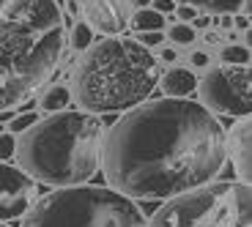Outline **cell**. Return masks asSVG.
<instances>
[{"label":"cell","instance_id":"1","mask_svg":"<svg viewBox=\"0 0 252 227\" xmlns=\"http://www.w3.org/2000/svg\"><path fill=\"white\" fill-rule=\"evenodd\" d=\"M225 129L200 101L164 96L129 107L104 132L110 189L132 200H167L214 181L225 167Z\"/></svg>","mask_w":252,"mask_h":227},{"label":"cell","instance_id":"2","mask_svg":"<svg viewBox=\"0 0 252 227\" xmlns=\"http://www.w3.org/2000/svg\"><path fill=\"white\" fill-rule=\"evenodd\" d=\"M63 47L55 0H0V110L31 99L58 69Z\"/></svg>","mask_w":252,"mask_h":227},{"label":"cell","instance_id":"3","mask_svg":"<svg viewBox=\"0 0 252 227\" xmlns=\"http://www.w3.org/2000/svg\"><path fill=\"white\" fill-rule=\"evenodd\" d=\"M101 145L104 123L94 113L58 110L22 132L14 156L36 183L77 186L99 172Z\"/></svg>","mask_w":252,"mask_h":227},{"label":"cell","instance_id":"4","mask_svg":"<svg viewBox=\"0 0 252 227\" xmlns=\"http://www.w3.org/2000/svg\"><path fill=\"white\" fill-rule=\"evenodd\" d=\"M159 77V60L137 38H101L74 69V99L85 113H118L148 99Z\"/></svg>","mask_w":252,"mask_h":227},{"label":"cell","instance_id":"5","mask_svg":"<svg viewBox=\"0 0 252 227\" xmlns=\"http://www.w3.org/2000/svg\"><path fill=\"white\" fill-rule=\"evenodd\" d=\"M22 227H145V216L132 197L107 186H58L33 200Z\"/></svg>","mask_w":252,"mask_h":227},{"label":"cell","instance_id":"6","mask_svg":"<svg viewBox=\"0 0 252 227\" xmlns=\"http://www.w3.org/2000/svg\"><path fill=\"white\" fill-rule=\"evenodd\" d=\"M145 227H252L250 183L214 178L173 195L154 211Z\"/></svg>","mask_w":252,"mask_h":227},{"label":"cell","instance_id":"7","mask_svg":"<svg viewBox=\"0 0 252 227\" xmlns=\"http://www.w3.org/2000/svg\"><path fill=\"white\" fill-rule=\"evenodd\" d=\"M200 104L211 113L244 118L250 115V63H222L200 80Z\"/></svg>","mask_w":252,"mask_h":227},{"label":"cell","instance_id":"8","mask_svg":"<svg viewBox=\"0 0 252 227\" xmlns=\"http://www.w3.org/2000/svg\"><path fill=\"white\" fill-rule=\"evenodd\" d=\"M36 181L19 167L0 162V222L19 219L36 200Z\"/></svg>","mask_w":252,"mask_h":227},{"label":"cell","instance_id":"9","mask_svg":"<svg viewBox=\"0 0 252 227\" xmlns=\"http://www.w3.org/2000/svg\"><path fill=\"white\" fill-rule=\"evenodd\" d=\"M82 14L104 36H118L129 25L126 8L121 0H82Z\"/></svg>","mask_w":252,"mask_h":227},{"label":"cell","instance_id":"10","mask_svg":"<svg viewBox=\"0 0 252 227\" xmlns=\"http://www.w3.org/2000/svg\"><path fill=\"white\" fill-rule=\"evenodd\" d=\"M225 156L233 162V170L241 183H250V115L236 120V126L225 137Z\"/></svg>","mask_w":252,"mask_h":227},{"label":"cell","instance_id":"11","mask_svg":"<svg viewBox=\"0 0 252 227\" xmlns=\"http://www.w3.org/2000/svg\"><path fill=\"white\" fill-rule=\"evenodd\" d=\"M159 80L162 82H157V85H162V93L173 96V99H184V96H189L192 90L197 88L195 74H192L189 69H181V66H173V69L164 71Z\"/></svg>","mask_w":252,"mask_h":227},{"label":"cell","instance_id":"12","mask_svg":"<svg viewBox=\"0 0 252 227\" xmlns=\"http://www.w3.org/2000/svg\"><path fill=\"white\" fill-rule=\"evenodd\" d=\"M164 22H167V17L159 14V11H154V8H148V6L137 8V14L132 17V28L137 33H143V30H162Z\"/></svg>","mask_w":252,"mask_h":227},{"label":"cell","instance_id":"13","mask_svg":"<svg viewBox=\"0 0 252 227\" xmlns=\"http://www.w3.org/2000/svg\"><path fill=\"white\" fill-rule=\"evenodd\" d=\"M195 8H203V11H211V14H230V11H239V8L250 6V0H189Z\"/></svg>","mask_w":252,"mask_h":227},{"label":"cell","instance_id":"14","mask_svg":"<svg viewBox=\"0 0 252 227\" xmlns=\"http://www.w3.org/2000/svg\"><path fill=\"white\" fill-rule=\"evenodd\" d=\"M69 101H71L69 88H63V85H52V88L41 96V101H38V104H41L47 113H58V110H66V104H69Z\"/></svg>","mask_w":252,"mask_h":227},{"label":"cell","instance_id":"15","mask_svg":"<svg viewBox=\"0 0 252 227\" xmlns=\"http://www.w3.org/2000/svg\"><path fill=\"white\" fill-rule=\"evenodd\" d=\"M91 44H94V30H91V25L77 22L74 30H71V47L74 50H88Z\"/></svg>","mask_w":252,"mask_h":227},{"label":"cell","instance_id":"16","mask_svg":"<svg viewBox=\"0 0 252 227\" xmlns=\"http://www.w3.org/2000/svg\"><path fill=\"white\" fill-rule=\"evenodd\" d=\"M36 120H38V115L33 113V110H25V113L14 115V118L8 120V129H11V134H22L28 126H33Z\"/></svg>","mask_w":252,"mask_h":227},{"label":"cell","instance_id":"17","mask_svg":"<svg viewBox=\"0 0 252 227\" xmlns=\"http://www.w3.org/2000/svg\"><path fill=\"white\" fill-rule=\"evenodd\" d=\"M170 41H176V44H192L195 41V28L187 25V22H178V25L170 28Z\"/></svg>","mask_w":252,"mask_h":227},{"label":"cell","instance_id":"18","mask_svg":"<svg viewBox=\"0 0 252 227\" xmlns=\"http://www.w3.org/2000/svg\"><path fill=\"white\" fill-rule=\"evenodd\" d=\"M220 57L222 63H250V50L247 47H225Z\"/></svg>","mask_w":252,"mask_h":227},{"label":"cell","instance_id":"19","mask_svg":"<svg viewBox=\"0 0 252 227\" xmlns=\"http://www.w3.org/2000/svg\"><path fill=\"white\" fill-rule=\"evenodd\" d=\"M14 148H17V140H14L11 132H0V162H6V159L14 156Z\"/></svg>","mask_w":252,"mask_h":227},{"label":"cell","instance_id":"20","mask_svg":"<svg viewBox=\"0 0 252 227\" xmlns=\"http://www.w3.org/2000/svg\"><path fill=\"white\" fill-rule=\"evenodd\" d=\"M137 41L143 47H157L164 41V36H162V30H143V33H137Z\"/></svg>","mask_w":252,"mask_h":227},{"label":"cell","instance_id":"21","mask_svg":"<svg viewBox=\"0 0 252 227\" xmlns=\"http://www.w3.org/2000/svg\"><path fill=\"white\" fill-rule=\"evenodd\" d=\"M173 11L178 14V19H181V22H189V19H195V17H197V8H195V6H189V3H184V6H176Z\"/></svg>","mask_w":252,"mask_h":227},{"label":"cell","instance_id":"22","mask_svg":"<svg viewBox=\"0 0 252 227\" xmlns=\"http://www.w3.org/2000/svg\"><path fill=\"white\" fill-rule=\"evenodd\" d=\"M151 3H154V11H159V14H170L176 8L173 0H151Z\"/></svg>","mask_w":252,"mask_h":227},{"label":"cell","instance_id":"23","mask_svg":"<svg viewBox=\"0 0 252 227\" xmlns=\"http://www.w3.org/2000/svg\"><path fill=\"white\" fill-rule=\"evenodd\" d=\"M192 63H195V66H206L208 63V55H206V52H195V55H192Z\"/></svg>","mask_w":252,"mask_h":227},{"label":"cell","instance_id":"24","mask_svg":"<svg viewBox=\"0 0 252 227\" xmlns=\"http://www.w3.org/2000/svg\"><path fill=\"white\" fill-rule=\"evenodd\" d=\"M208 22H211V19H208V17H200V14H197V17L192 19V28H206Z\"/></svg>","mask_w":252,"mask_h":227},{"label":"cell","instance_id":"25","mask_svg":"<svg viewBox=\"0 0 252 227\" xmlns=\"http://www.w3.org/2000/svg\"><path fill=\"white\" fill-rule=\"evenodd\" d=\"M236 25H239V28H250V19H247V17H236Z\"/></svg>","mask_w":252,"mask_h":227},{"label":"cell","instance_id":"26","mask_svg":"<svg viewBox=\"0 0 252 227\" xmlns=\"http://www.w3.org/2000/svg\"><path fill=\"white\" fill-rule=\"evenodd\" d=\"M162 57H164V60H176V52H173V50H162Z\"/></svg>","mask_w":252,"mask_h":227},{"label":"cell","instance_id":"27","mask_svg":"<svg viewBox=\"0 0 252 227\" xmlns=\"http://www.w3.org/2000/svg\"><path fill=\"white\" fill-rule=\"evenodd\" d=\"M66 8H69V14H71V17L77 14V3H74V0H69V3H66Z\"/></svg>","mask_w":252,"mask_h":227},{"label":"cell","instance_id":"28","mask_svg":"<svg viewBox=\"0 0 252 227\" xmlns=\"http://www.w3.org/2000/svg\"><path fill=\"white\" fill-rule=\"evenodd\" d=\"M206 41H211V44H217V41H220V36H217V33H208V36H206Z\"/></svg>","mask_w":252,"mask_h":227},{"label":"cell","instance_id":"29","mask_svg":"<svg viewBox=\"0 0 252 227\" xmlns=\"http://www.w3.org/2000/svg\"><path fill=\"white\" fill-rule=\"evenodd\" d=\"M132 3H134V6H140V8H145L148 3H151V0H132Z\"/></svg>","mask_w":252,"mask_h":227},{"label":"cell","instance_id":"30","mask_svg":"<svg viewBox=\"0 0 252 227\" xmlns=\"http://www.w3.org/2000/svg\"><path fill=\"white\" fill-rule=\"evenodd\" d=\"M0 227H8V225H6V222H0Z\"/></svg>","mask_w":252,"mask_h":227}]
</instances>
